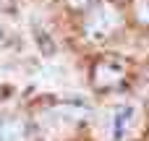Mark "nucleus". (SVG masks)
I'll use <instances>...</instances> for the list:
<instances>
[{
  "mask_svg": "<svg viewBox=\"0 0 149 141\" xmlns=\"http://www.w3.org/2000/svg\"><path fill=\"white\" fill-rule=\"evenodd\" d=\"M120 76H123V65L115 63V60H105V63H100L97 71H94V81H97L100 86H110V84L120 81Z\"/></svg>",
  "mask_w": 149,
  "mask_h": 141,
  "instance_id": "obj_3",
  "label": "nucleus"
},
{
  "mask_svg": "<svg viewBox=\"0 0 149 141\" xmlns=\"http://www.w3.org/2000/svg\"><path fill=\"white\" fill-rule=\"evenodd\" d=\"M115 26H118V13H115V8L107 5V3H100L97 10L92 13L89 24H86V31H89L92 39H105Z\"/></svg>",
  "mask_w": 149,
  "mask_h": 141,
  "instance_id": "obj_2",
  "label": "nucleus"
},
{
  "mask_svg": "<svg viewBox=\"0 0 149 141\" xmlns=\"http://www.w3.org/2000/svg\"><path fill=\"white\" fill-rule=\"evenodd\" d=\"M24 139H26V128L21 120L0 123V141H24Z\"/></svg>",
  "mask_w": 149,
  "mask_h": 141,
  "instance_id": "obj_4",
  "label": "nucleus"
},
{
  "mask_svg": "<svg viewBox=\"0 0 149 141\" xmlns=\"http://www.w3.org/2000/svg\"><path fill=\"white\" fill-rule=\"evenodd\" d=\"M136 13H144L141 18H144V21H149V3H147V0H141V3H136Z\"/></svg>",
  "mask_w": 149,
  "mask_h": 141,
  "instance_id": "obj_5",
  "label": "nucleus"
},
{
  "mask_svg": "<svg viewBox=\"0 0 149 141\" xmlns=\"http://www.w3.org/2000/svg\"><path fill=\"white\" fill-rule=\"evenodd\" d=\"M68 3H71V5H76V8H81V5H84L86 0H68Z\"/></svg>",
  "mask_w": 149,
  "mask_h": 141,
  "instance_id": "obj_6",
  "label": "nucleus"
},
{
  "mask_svg": "<svg viewBox=\"0 0 149 141\" xmlns=\"http://www.w3.org/2000/svg\"><path fill=\"white\" fill-rule=\"evenodd\" d=\"M141 126V113L136 107H120L113 120H110V128H113V139L115 141H128L131 136H136Z\"/></svg>",
  "mask_w": 149,
  "mask_h": 141,
  "instance_id": "obj_1",
  "label": "nucleus"
}]
</instances>
